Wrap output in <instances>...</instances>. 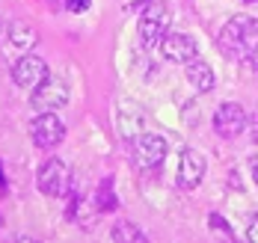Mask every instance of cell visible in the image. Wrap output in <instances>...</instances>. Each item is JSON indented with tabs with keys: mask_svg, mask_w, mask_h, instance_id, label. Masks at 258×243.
Here are the masks:
<instances>
[{
	"mask_svg": "<svg viewBox=\"0 0 258 243\" xmlns=\"http://www.w3.org/2000/svg\"><path fill=\"white\" fill-rule=\"evenodd\" d=\"M36 184H39V193H42V196H48V199H62V196L69 193V187H72L69 163L59 160V157L45 160L42 163V169H39Z\"/></svg>",
	"mask_w": 258,
	"mask_h": 243,
	"instance_id": "4",
	"label": "cell"
},
{
	"mask_svg": "<svg viewBox=\"0 0 258 243\" xmlns=\"http://www.w3.org/2000/svg\"><path fill=\"white\" fill-rule=\"evenodd\" d=\"M30 136H33V142L39 148H53V145H59L66 139V125L53 110H48V113H39L30 122Z\"/></svg>",
	"mask_w": 258,
	"mask_h": 243,
	"instance_id": "6",
	"label": "cell"
},
{
	"mask_svg": "<svg viewBox=\"0 0 258 243\" xmlns=\"http://www.w3.org/2000/svg\"><path fill=\"white\" fill-rule=\"evenodd\" d=\"M0 33H3V24H0Z\"/></svg>",
	"mask_w": 258,
	"mask_h": 243,
	"instance_id": "24",
	"label": "cell"
},
{
	"mask_svg": "<svg viewBox=\"0 0 258 243\" xmlns=\"http://www.w3.org/2000/svg\"><path fill=\"white\" fill-rule=\"evenodd\" d=\"M110 237H113L116 243H146V240H149V237H146L134 222H128V219H119V222L113 225Z\"/></svg>",
	"mask_w": 258,
	"mask_h": 243,
	"instance_id": "14",
	"label": "cell"
},
{
	"mask_svg": "<svg viewBox=\"0 0 258 243\" xmlns=\"http://www.w3.org/2000/svg\"><path fill=\"white\" fill-rule=\"evenodd\" d=\"M169 24H172V12L166 3H149L140 15V39L149 51H155L163 45L166 33H169Z\"/></svg>",
	"mask_w": 258,
	"mask_h": 243,
	"instance_id": "2",
	"label": "cell"
},
{
	"mask_svg": "<svg viewBox=\"0 0 258 243\" xmlns=\"http://www.w3.org/2000/svg\"><path fill=\"white\" fill-rule=\"evenodd\" d=\"M258 30V21L252 15H232L223 30H220V36H217V45H220V51L226 56H237L246 54V45H249V39H252V33Z\"/></svg>",
	"mask_w": 258,
	"mask_h": 243,
	"instance_id": "1",
	"label": "cell"
},
{
	"mask_svg": "<svg viewBox=\"0 0 258 243\" xmlns=\"http://www.w3.org/2000/svg\"><path fill=\"white\" fill-rule=\"evenodd\" d=\"M45 77H48V62L39 54L18 56L15 65H12V83L21 86V89H36Z\"/></svg>",
	"mask_w": 258,
	"mask_h": 243,
	"instance_id": "8",
	"label": "cell"
},
{
	"mask_svg": "<svg viewBox=\"0 0 258 243\" xmlns=\"http://www.w3.org/2000/svg\"><path fill=\"white\" fill-rule=\"evenodd\" d=\"M187 83L196 89V92H211L214 89V83H217V74H214V68H211V62L205 59H190L187 62Z\"/></svg>",
	"mask_w": 258,
	"mask_h": 243,
	"instance_id": "13",
	"label": "cell"
},
{
	"mask_svg": "<svg viewBox=\"0 0 258 243\" xmlns=\"http://www.w3.org/2000/svg\"><path fill=\"white\" fill-rule=\"evenodd\" d=\"M92 205H89V199L86 196H72V205H69V219L72 222H78V225H92Z\"/></svg>",
	"mask_w": 258,
	"mask_h": 243,
	"instance_id": "15",
	"label": "cell"
},
{
	"mask_svg": "<svg viewBox=\"0 0 258 243\" xmlns=\"http://www.w3.org/2000/svg\"><path fill=\"white\" fill-rule=\"evenodd\" d=\"M205 169L208 163L205 157L199 154V151H193V148H184L178 157V175H175V181H178L181 190H196L202 184V178H205Z\"/></svg>",
	"mask_w": 258,
	"mask_h": 243,
	"instance_id": "11",
	"label": "cell"
},
{
	"mask_svg": "<svg viewBox=\"0 0 258 243\" xmlns=\"http://www.w3.org/2000/svg\"><path fill=\"white\" fill-rule=\"evenodd\" d=\"M51 3H53V6H59V0H51ZM62 3H66V0H62Z\"/></svg>",
	"mask_w": 258,
	"mask_h": 243,
	"instance_id": "23",
	"label": "cell"
},
{
	"mask_svg": "<svg viewBox=\"0 0 258 243\" xmlns=\"http://www.w3.org/2000/svg\"><path fill=\"white\" fill-rule=\"evenodd\" d=\"M246 240H252V243H258V214L246 222Z\"/></svg>",
	"mask_w": 258,
	"mask_h": 243,
	"instance_id": "20",
	"label": "cell"
},
{
	"mask_svg": "<svg viewBox=\"0 0 258 243\" xmlns=\"http://www.w3.org/2000/svg\"><path fill=\"white\" fill-rule=\"evenodd\" d=\"M208 222H211V228H214V231H223L226 237H232V225H229V222H226L220 214H211V219H208Z\"/></svg>",
	"mask_w": 258,
	"mask_h": 243,
	"instance_id": "18",
	"label": "cell"
},
{
	"mask_svg": "<svg viewBox=\"0 0 258 243\" xmlns=\"http://www.w3.org/2000/svg\"><path fill=\"white\" fill-rule=\"evenodd\" d=\"M160 51L166 54L169 62H190V59H196V54H199V45L187 33H166Z\"/></svg>",
	"mask_w": 258,
	"mask_h": 243,
	"instance_id": "12",
	"label": "cell"
},
{
	"mask_svg": "<svg viewBox=\"0 0 258 243\" xmlns=\"http://www.w3.org/2000/svg\"><path fill=\"white\" fill-rule=\"evenodd\" d=\"M62 6H66L69 12H75V15H83V12L89 9V0H66Z\"/></svg>",
	"mask_w": 258,
	"mask_h": 243,
	"instance_id": "19",
	"label": "cell"
},
{
	"mask_svg": "<svg viewBox=\"0 0 258 243\" xmlns=\"http://www.w3.org/2000/svg\"><path fill=\"white\" fill-rule=\"evenodd\" d=\"M66 104H69V83L62 80L59 74H48L36 89H30V107L39 110V113L59 110Z\"/></svg>",
	"mask_w": 258,
	"mask_h": 243,
	"instance_id": "3",
	"label": "cell"
},
{
	"mask_svg": "<svg viewBox=\"0 0 258 243\" xmlns=\"http://www.w3.org/2000/svg\"><path fill=\"white\" fill-rule=\"evenodd\" d=\"M166 151H169V145H166V139L155 131H146L143 136H137V148H134V157H137V166L143 169V172H155L163 166L166 160Z\"/></svg>",
	"mask_w": 258,
	"mask_h": 243,
	"instance_id": "5",
	"label": "cell"
},
{
	"mask_svg": "<svg viewBox=\"0 0 258 243\" xmlns=\"http://www.w3.org/2000/svg\"><path fill=\"white\" fill-rule=\"evenodd\" d=\"M98 208L101 211H113L116 208V199H113V181H104L98 187Z\"/></svg>",
	"mask_w": 258,
	"mask_h": 243,
	"instance_id": "16",
	"label": "cell"
},
{
	"mask_svg": "<svg viewBox=\"0 0 258 243\" xmlns=\"http://www.w3.org/2000/svg\"><path fill=\"white\" fill-rule=\"evenodd\" d=\"M0 36H3V54L9 59H18L36 48V30L27 21H9Z\"/></svg>",
	"mask_w": 258,
	"mask_h": 243,
	"instance_id": "7",
	"label": "cell"
},
{
	"mask_svg": "<svg viewBox=\"0 0 258 243\" xmlns=\"http://www.w3.org/2000/svg\"><path fill=\"white\" fill-rule=\"evenodd\" d=\"M252 181H255V184H258V160L252 163Z\"/></svg>",
	"mask_w": 258,
	"mask_h": 243,
	"instance_id": "22",
	"label": "cell"
},
{
	"mask_svg": "<svg viewBox=\"0 0 258 243\" xmlns=\"http://www.w3.org/2000/svg\"><path fill=\"white\" fill-rule=\"evenodd\" d=\"M246 125H249L246 110L240 107V104H234V101L220 104V107H217V113H214V131H217L220 136H226V139L240 136L243 131H246Z\"/></svg>",
	"mask_w": 258,
	"mask_h": 243,
	"instance_id": "10",
	"label": "cell"
},
{
	"mask_svg": "<svg viewBox=\"0 0 258 243\" xmlns=\"http://www.w3.org/2000/svg\"><path fill=\"white\" fill-rule=\"evenodd\" d=\"M243 56L249 59V65L258 71V30L252 33V39H249V45H246V54H243Z\"/></svg>",
	"mask_w": 258,
	"mask_h": 243,
	"instance_id": "17",
	"label": "cell"
},
{
	"mask_svg": "<svg viewBox=\"0 0 258 243\" xmlns=\"http://www.w3.org/2000/svg\"><path fill=\"white\" fill-rule=\"evenodd\" d=\"M116 125H119V134L125 136V139H137V136H143L149 131L146 128L149 119H146L143 107L137 101H131V98H122L116 104Z\"/></svg>",
	"mask_w": 258,
	"mask_h": 243,
	"instance_id": "9",
	"label": "cell"
},
{
	"mask_svg": "<svg viewBox=\"0 0 258 243\" xmlns=\"http://www.w3.org/2000/svg\"><path fill=\"white\" fill-rule=\"evenodd\" d=\"M249 131H252V142L258 145V116H255V122H249Z\"/></svg>",
	"mask_w": 258,
	"mask_h": 243,
	"instance_id": "21",
	"label": "cell"
},
{
	"mask_svg": "<svg viewBox=\"0 0 258 243\" xmlns=\"http://www.w3.org/2000/svg\"><path fill=\"white\" fill-rule=\"evenodd\" d=\"M246 3H249V0H246Z\"/></svg>",
	"mask_w": 258,
	"mask_h": 243,
	"instance_id": "25",
	"label": "cell"
}]
</instances>
